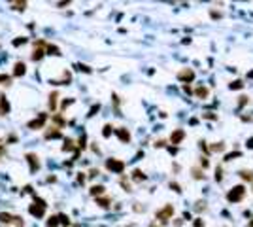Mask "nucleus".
<instances>
[{"mask_svg":"<svg viewBox=\"0 0 253 227\" xmlns=\"http://www.w3.org/2000/svg\"><path fill=\"white\" fill-rule=\"evenodd\" d=\"M211 149H214V152H223V149H225V144L219 142V144H215V146H211Z\"/></svg>","mask_w":253,"mask_h":227,"instance_id":"obj_23","label":"nucleus"},{"mask_svg":"<svg viewBox=\"0 0 253 227\" xmlns=\"http://www.w3.org/2000/svg\"><path fill=\"white\" fill-rule=\"evenodd\" d=\"M178 78L183 80V81H191V80L195 78V74H193V70H182V72L178 74Z\"/></svg>","mask_w":253,"mask_h":227,"instance_id":"obj_10","label":"nucleus"},{"mask_svg":"<svg viewBox=\"0 0 253 227\" xmlns=\"http://www.w3.org/2000/svg\"><path fill=\"white\" fill-rule=\"evenodd\" d=\"M249 78H253V72H249Z\"/></svg>","mask_w":253,"mask_h":227,"instance_id":"obj_35","label":"nucleus"},{"mask_svg":"<svg viewBox=\"0 0 253 227\" xmlns=\"http://www.w3.org/2000/svg\"><path fill=\"white\" fill-rule=\"evenodd\" d=\"M45 138H61V131L57 127H51V131L45 133Z\"/></svg>","mask_w":253,"mask_h":227,"instance_id":"obj_13","label":"nucleus"},{"mask_svg":"<svg viewBox=\"0 0 253 227\" xmlns=\"http://www.w3.org/2000/svg\"><path fill=\"white\" fill-rule=\"evenodd\" d=\"M57 218H59V223H64V225H68V223H70V221H68V218H66L64 214H59Z\"/></svg>","mask_w":253,"mask_h":227,"instance_id":"obj_24","label":"nucleus"},{"mask_svg":"<svg viewBox=\"0 0 253 227\" xmlns=\"http://www.w3.org/2000/svg\"><path fill=\"white\" fill-rule=\"evenodd\" d=\"M57 99H59V95H57V93H51V97H49V108H51V110H55Z\"/></svg>","mask_w":253,"mask_h":227,"instance_id":"obj_17","label":"nucleus"},{"mask_svg":"<svg viewBox=\"0 0 253 227\" xmlns=\"http://www.w3.org/2000/svg\"><path fill=\"white\" fill-rule=\"evenodd\" d=\"M106 168L112 170V172H123V168H125V163L123 161H117V159H108L106 161Z\"/></svg>","mask_w":253,"mask_h":227,"instance_id":"obj_4","label":"nucleus"},{"mask_svg":"<svg viewBox=\"0 0 253 227\" xmlns=\"http://www.w3.org/2000/svg\"><path fill=\"white\" fill-rule=\"evenodd\" d=\"M45 114H40L38 116V119H34V121H28V129H42L44 127V123H45Z\"/></svg>","mask_w":253,"mask_h":227,"instance_id":"obj_6","label":"nucleus"},{"mask_svg":"<svg viewBox=\"0 0 253 227\" xmlns=\"http://www.w3.org/2000/svg\"><path fill=\"white\" fill-rule=\"evenodd\" d=\"M0 83H9V76H4V74H0Z\"/></svg>","mask_w":253,"mask_h":227,"instance_id":"obj_27","label":"nucleus"},{"mask_svg":"<svg viewBox=\"0 0 253 227\" xmlns=\"http://www.w3.org/2000/svg\"><path fill=\"white\" fill-rule=\"evenodd\" d=\"M45 225H47V227H57V225H59V218H57V216H51Z\"/></svg>","mask_w":253,"mask_h":227,"instance_id":"obj_18","label":"nucleus"},{"mask_svg":"<svg viewBox=\"0 0 253 227\" xmlns=\"http://www.w3.org/2000/svg\"><path fill=\"white\" fill-rule=\"evenodd\" d=\"M244 195H246L244 185H236V187H232V191H229L227 199H229L230 203H238V201H242V197H244Z\"/></svg>","mask_w":253,"mask_h":227,"instance_id":"obj_3","label":"nucleus"},{"mask_svg":"<svg viewBox=\"0 0 253 227\" xmlns=\"http://www.w3.org/2000/svg\"><path fill=\"white\" fill-rule=\"evenodd\" d=\"M96 174H98V170H96V168H93V170H91V172H89V176L93 178V176H96Z\"/></svg>","mask_w":253,"mask_h":227,"instance_id":"obj_33","label":"nucleus"},{"mask_svg":"<svg viewBox=\"0 0 253 227\" xmlns=\"http://www.w3.org/2000/svg\"><path fill=\"white\" fill-rule=\"evenodd\" d=\"M102 135H104V136H110V135H112V127H110V125H106V127H104V131H102Z\"/></svg>","mask_w":253,"mask_h":227,"instance_id":"obj_26","label":"nucleus"},{"mask_svg":"<svg viewBox=\"0 0 253 227\" xmlns=\"http://www.w3.org/2000/svg\"><path fill=\"white\" fill-rule=\"evenodd\" d=\"M115 133H117V136H119V140H123V142H128V140H131V135H128L127 129L121 127V129H117Z\"/></svg>","mask_w":253,"mask_h":227,"instance_id":"obj_11","label":"nucleus"},{"mask_svg":"<svg viewBox=\"0 0 253 227\" xmlns=\"http://www.w3.org/2000/svg\"><path fill=\"white\" fill-rule=\"evenodd\" d=\"M197 95L200 97V99H204V97H208V89H206V87H198V89H197Z\"/></svg>","mask_w":253,"mask_h":227,"instance_id":"obj_20","label":"nucleus"},{"mask_svg":"<svg viewBox=\"0 0 253 227\" xmlns=\"http://www.w3.org/2000/svg\"><path fill=\"white\" fill-rule=\"evenodd\" d=\"M185 136V133L182 131V129H179V131H176V133H172V136H170V142L172 144H178L179 140H182V138Z\"/></svg>","mask_w":253,"mask_h":227,"instance_id":"obj_12","label":"nucleus"},{"mask_svg":"<svg viewBox=\"0 0 253 227\" xmlns=\"http://www.w3.org/2000/svg\"><path fill=\"white\" fill-rule=\"evenodd\" d=\"M247 146H249V148H253V138H251L249 142H247Z\"/></svg>","mask_w":253,"mask_h":227,"instance_id":"obj_34","label":"nucleus"},{"mask_svg":"<svg viewBox=\"0 0 253 227\" xmlns=\"http://www.w3.org/2000/svg\"><path fill=\"white\" fill-rule=\"evenodd\" d=\"M9 112V102H8V99L6 97H0V116H6V114Z\"/></svg>","mask_w":253,"mask_h":227,"instance_id":"obj_8","label":"nucleus"},{"mask_svg":"<svg viewBox=\"0 0 253 227\" xmlns=\"http://www.w3.org/2000/svg\"><path fill=\"white\" fill-rule=\"evenodd\" d=\"M45 49L49 51V55H61V49L57 48V45H49L47 44V45H45Z\"/></svg>","mask_w":253,"mask_h":227,"instance_id":"obj_15","label":"nucleus"},{"mask_svg":"<svg viewBox=\"0 0 253 227\" xmlns=\"http://www.w3.org/2000/svg\"><path fill=\"white\" fill-rule=\"evenodd\" d=\"M240 176L244 178V180H247V182H251V180H253V172H251V170H240Z\"/></svg>","mask_w":253,"mask_h":227,"instance_id":"obj_14","label":"nucleus"},{"mask_svg":"<svg viewBox=\"0 0 253 227\" xmlns=\"http://www.w3.org/2000/svg\"><path fill=\"white\" fill-rule=\"evenodd\" d=\"M13 10H19V12H23L25 8H27V2H12Z\"/></svg>","mask_w":253,"mask_h":227,"instance_id":"obj_19","label":"nucleus"},{"mask_svg":"<svg viewBox=\"0 0 253 227\" xmlns=\"http://www.w3.org/2000/svg\"><path fill=\"white\" fill-rule=\"evenodd\" d=\"M172 214H174V208L168 204V206H164L163 210H159V212H157V220H161V221H168V218H170Z\"/></svg>","mask_w":253,"mask_h":227,"instance_id":"obj_5","label":"nucleus"},{"mask_svg":"<svg viewBox=\"0 0 253 227\" xmlns=\"http://www.w3.org/2000/svg\"><path fill=\"white\" fill-rule=\"evenodd\" d=\"M25 42H27V38H17V40H13V45H21Z\"/></svg>","mask_w":253,"mask_h":227,"instance_id":"obj_29","label":"nucleus"},{"mask_svg":"<svg viewBox=\"0 0 253 227\" xmlns=\"http://www.w3.org/2000/svg\"><path fill=\"white\" fill-rule=\"evenodd\" d=\"M193 176H195V178H204V174H200L198 168H193Z\"/></svg>","mask_w":253,"mask_h":227,"instance_id":"obj_28","label":"nucleus"},{"mask_svg":"<svg viewBox=\"0 0 253 227\" xmlns=\"http://www.w3.org/2000/svg\"><path fill=\"white\" fill-rule=\"evenodd\" d=\"M0 223H12V225L23 227V220H21V216H13V214H8V212H0Z\"/></svg>","mask_w":253,"mask_h":227,"instance_id":"obj_2","label":"nucleus"},{"mask_svg":"<svg viewBox=\"0 0 253 227\" xmlns=\"http://www.w3.org/2000/svg\"><path fill=\"white\" fill-rule=\"evenodd\" d=\"M27 159H28V165L32 167V172H36V170L40 168V163H38V157L34 155V153H28L27 155Z\"/></svg>","mask_w":253,"mask_h":227,"instance_id":"obj_9","label":"nucleus"},{"mask_svg":"<svg viewBox=\"0 0 253 227\" xmlns=\"http://www.w3.org/2000/svg\"><path fill=\"white\" fill-rule=\"evenodd\" d=\"M132 178H134V180H138V182H140V180H144V174L140 172V170H134V172H132Z\"/></svg>","mask_w":253,"mask_h":227,"instance_id":"obj_22","label":"nucleus"},{"mask_svg":"<svg viewBox=\"0 0 253 227\" xmlns=\"http://www.w3.org/2000/svg\"><path fill=\"white\" fill-rule=\"evenodd\" d=\"M104 193V185H93L91 187V195H100Z\"/></svg>","mask_w":253,"mask_h":227,"instance_id":"obj_16","label":"nucleus"},{"mask_svg":"<svg viewBox=\"0 0 253 227\" xmlns=\"http://www.w3.org/2000/svg\"><path fill=\"white\" fill-rule=\"evenodd\" d=\"M45 206H47V204H45V201L36 199V203L28 206V212L32 214V216H36V218H44V210H45Z\"/></svg>","mask_w":253,"mask_h":227,"instance_id":"obj_1","label":"nucleus"},{"mask_svg":"<svg viewBox=\"0 0 253 227\" xmlns=\"http://www.w3.org/2000/svg\"><path fill=\"white\" fill-rule=\"evenodd\" d=\"M25 72H27V66H25V63H15V66H13V76L21 78V76H25Z\"/></svg>","mask_w":253,"mask_h":227,"instance_id":"obj_7","label":"nucleus"},{"mask_svg":"<svg viewBox=\"0 0 253 227\" xmlns=\"http://www.w3.org/2000/svg\"><path fill=\"white\" fill-rule=\"evenodd\" d=\"M242 87H244L242 81H234V83H230V89H242Z\"/></svg>","mask_w":253,"mask_h":227,"instance_id":"obj_25","label":"nucleus"},{"mask_svg":"<svg viewBox=\"0 0 253 227\" xmlns=\"http://www.w3.org/2000/svg\"><path fill=\"white\" fill-rule=\"evenodd\" d=\"M72 144H74L72 140H66V144H64V148H63V149H64V152H66V149H72V148H74Z\"/></svg>","mask_w":253,"mask_h":227,"instance_id":"obj_30","label":"nucleus"},{"mask_svg":"<svg viewBox=\"0 0 253 227\" xmlns=\"http://www.w3.org/2000/svg\"><path fill=\"white\" fill-rule=\"evenodd\" d=\"M96 203H98L102 208H108V206H110V199H108V197L106 199H96Z\"/></svg>","mask_w":253,"mask_h":227,"instance_id":"obj_21","label":"nucleus"},{"mask_svg":"<svg viewBox=\"0 0 253 227\" xmlns=\"http://www.w3.org/2000/svg\"><path fill=\"white\" fill-rule=\"evenodd\" d=\"M170 187H172V189H174V191H178V193H179V191H182V189H179V185H178V184H170Z\"/></svg>","mask_w":253,"mask_h":227,"instance_id":"obj_32","label":"nucleus"},{"mask_svg":"<svg viewBox=\"0 0 253 227\" xmlns=\"http://www.w3.org/2000/svg\"><path fill=\"white\" fill-rule=\"evenodd\" d=\"M55 123H59V125L63 127V125H64V119H63L61 116H55Z\"/></svg>","mask_w":253,"mask_h":227,"instance_id":"obj_31","label":"nucleus"}]
</instances>
